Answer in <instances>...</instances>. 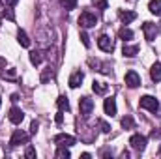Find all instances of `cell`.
<instances>
[{"instance_id": "4dcf8cb0", "label": "cell", "mask_w": 161, "mask_h": 159, "mask_svg": "<svg viewBox=\"0 0 161 159\" xmlns=\"http://www.w3.org/2000/svg\"><path fill=\"white\" fill-rule=\"evenodd\" d=\"M26 157H36V150H34V148H32V146H30V148H28V150H26Z\"/></svg>"}, {"instance_id": "cb8c5ba5", "label": "cell", "mask_w": 161, "mask_h": 159, "mask_svg": "<svg viewBox=\"0 0 161 159\" xmlns=\"http://www.w3.org/2000/svg\"><path fill=\"white\" fill-rule=\"evenodd\" d=\"M56 157L58 159H68L69 157V150H66V146H60L56 150Z\"/></svg>"}, {"instance_id": "484cf974", "label": "cell", "mask_w": 161, "mask_h": 159, "mask_svg": "<svg viewBox=\"0 0 161 159\" xmlns=\"http://www.w3.org/2000/svg\"><path fill=\"white\" fill-rule=\"evenodd\" d=\"M97 125L101 127V131H103V133H109V131H111V125H109L107 122H103V120H97Z\"/></svg>"}, {"instance_id": "d590c367", "label": "cell", "mask_w": 161, "mask_h": 159, "mask_svg": "<svg viewBox=\"0 0 161 159\" xmlns=\"http://www.w3.org/2000/svg\"><path fill=\"white\" fill-rule=\"evenodd\" d=\"M11 101H13V103H15V101H19V96H17V94H13V96H11Z\"/></svg>"}, {"instance_id": "f546056e", "label": "cell", "mask_w": 161, "mask_h": 159, "mask_svg": "<svg viewBox=\"0 0 161 159\" xmlns=\"http://www.w3.org/2000/svg\"><path fill=\"white\" fill-rule=\"evenodd\" d=\"M2 15H4V17H8L9 21H13V19H15V15H13V11H11V9H6V8H4V11H2Z\"/></svg>"}, {"instance_id": "7a4b0ae2", "label": "cell", "mask_w": 161, "mask_h": 159, "mask_svg": "<svg viewBox=\"0 0 161 159\" xmlns=\"http://www.w3.org/2000/svg\"><path fill=\"white\" fill-rule=\"evenodd\" d=\"M96 23H97V17L92 13V11H82L79 17V25L82 28H92V26H96Z\"/></svg>"}, {"instance_id": "ba28073f", "label": "cell", "mask_w": 161, "mask_h": 159, "mask_svg": "<svg viewBox=\"0 0 161 159\" xmlns=\"http://www.w3.org/2000/svg\"><path fill=\"white\" fill-rule=\"evenodd\" d=\"M54 142H56L58 146H73V144H75V137L66 135V133H60V135L54 137Z\"/></svg>"}, {"instance_id": "5bb4252c", "label": "cell", "mask_w": 161, "mask_h": 159, "mask_svg": "<svg viewBox=\"0 0 161 159\" xmlns=\"http://www.w3.org/2000/svg\"><path fill=\"white\" fill-rule=\"evenodd\" d=\"M150 77L154 82H159L161 80V64L159 62H156L154 66H152V69H150Z\"/></svg>"}, {"instance_id": "1f68e13d", "label": "cell", "mask_w": 161, "mask_h": 159, "mask_svg": "<svg viewBox=\"0 0 161 159\" xmlns=\"http://www.w3.org/2000/svg\"><path fill=\"white\" fill-rule=\"evenodd\" d=\"M38 127H40V123H38V122L34 120V122H32V125H30V129H32V133H34V135H36V131H38Z\"/></svg>"}, {"instance_id": "7c38bea8", "label": "cell", "mask_w": 161, "mask_h": 159, "mask_svg": "<svg viewBox=\"0 0 161 159\" xmlns=\"http://www.w3.org/2000/svg\"><path fill=\"white\" fill-rule=\"evenodd\" d=\"M92 90H94L96 94H99V96H103V94H107V90H109V86H107L105 82H101V80H94V82H92Z\"/></svg>"}, {"instance_id": "f1b7e54d", "label": "cell", "mask_w": 161, "mask_h": 159, "mask_svg": "<svg viewBox=\"0 0 161 159\" xmlns=\"http://www.w3.org/2000/svg\"><path fill=\"white\" fill-rule=\"evenodd\" d=\"M80 41H82V45H84V47H90V38H88V34H86V32H82V34H80Z\"/></svg>"}, {"instance_id": "8fae6325", "label": "cell", "mask_w": 161, "mask_h": 159, "mask_svg": "<svg viewBox=\"0 0 161 159\" xmlns=\"http://www.w3.org/2000/svg\"><path fill=\"white\" fill-rule=\"evenodd\" d=\"M8 118H9V122H13V123H21V122H23V118H25V112H23L21 109L13 107V109H9Z\"/></svg>"}, {"instance_id": "5b68a950", "label": "cell", "mask_w": 161, "mask_h": 159, "mask_svg": "<svg viewBox=\"0 0 161 159\" xmlns=\"http://www.w3.org/2000/svg\"><path fill=\"white\" fill-rule=\"evenodd\" d=\"M79 109H80V114H82V116L92 114V111H94V101H92L90 97H80L79 99Z\"/></svg>"}, {"instance_id": "2e32d148", "label": "cell", "mask_w": 161, "mask_h": 159, "mask_svg": "<svg viewBox=\"0 0 161 159\" xmlns=\"http://www.w3.org/2000/svg\"><path fill=\"white\" fill-rule=\"evenodd\" d=\"M82 79H84V75H82L80 71H77V73H73V75L69 77V86H71V88H77V86H80V82H82Z\"/></svg>"}, {"instance_id": "e575fe53", "label": "cell", "mask_w": 161, "mask_h": 159, "mask_svg": "<svg viewBox=\"0 0 161 159\" xmlns=\"http://www.w3.org/2000/svg\"><path fill=\"white\" fill-rule=\"evenodd\" d=\"M156 137L159 139V137H161V131H152V139H156Z\"/></svg>"}, {"instance_id": "9a60e30c", "label": "cell", "mask_w": 161, "mask_h": 159, "mask_svg": "<svg viewBox=\"0 0 161 159\" xmlns=\"http://www.w3.org/2000/svg\"><path fill=\"white\" fill-rule=\"evenodd\" d=\"M137 19V13L135 11H120V21L124 25H129L131 21H135Z\"/></svg>"}, {"instance_id": "ffe728a7", "label": "cell", "mask_w": 161, "mask_h": 159, "mask_svg": "<svg viewBox=\"0 0 161 159\" xmlns=\"http://www.w3.org/2000/svg\"><path fill=\"white\" fill-rule=\"evenodd\" d=\"M133 30H129V28H122L120 32H118V38L120 40H124V41H129V40H133Z\"/></svg>"}, {"instance_id": "d6a6232c", "label": "cell", "mask_w": 161, "mask_h": 159, "mask_svg": "<svg viewBox=\"0 0 161 159\" xmlns=\"http://www.w3.org/2000/svg\"><path fill=\"white\" fill-rule=\"evenodd\" d=\"M56 123H62V122H64V114H62V111H60V112H58V114H56Z\"/></svg>"}, {"instance_id": "277c9868", "label": "cell", "mask_w": 161, "mask_h": 159, "mask_svg": "<svg viewBox=\"0 0 161 159\" xmlns=\"http://www.w3.org/2000/svg\"><path fill=\"white\" fill-rule=\"evenodd\" d=\"M146 137L144 135H133L131 139H129V144H131V148L133 150H137V152H142L144 148H146Z\"/></svg>"}, {"instance_id": "8992f818", "label": "cell", "mask_w": 161, "mask_h": 159, "mask_svg": "<svg viewBox=\"0 0 161 159\" xmlns=\"http://www.w3.org/2000/svg\"><path fill=\"white\" fill-rule=\"evenodd\" d=\"M97 45H99V49L105 51V52H113V51H114V43H113V40H111L109 36H105V34L97 38Z\"/></svg>"}, {"instance_id": "74e56055", "label": "cell", "mask_w": 161, "mask_h": 159, "mask_svg": "<svg viewBox=\"0 0 161 159\" xmlns=\"http://www.w3.org/2000/svg\"><path fill=\"white\" fill-rule=\"evenodd\" d=\"M0 8H2V4H0Z\"/></svg>"}, {"instance_id": "836d02e7", "label": "cell", "mask_w": 161, "mask_h": 159, "mask_svg": "<svg viewBox=\"0 0 161 159\" xmlns=\"http://www.w3.org/2000/svg\"><path fill=\"white\" fill-rule=\"evenodd\" d=\"M4 2H6V4H8V6H15V4H17V2H19V0H4Z\"/></svg>"}, {"instance_id": "d4e9b609", "label": "cell", "mask_w": 161, "mask_h": 159, "mask_svg": "<svg viewBox=\"0 0 161 159\" xmlns=\"http://www.w3.org/2000/svg\"><path fill=\"white\" fill-rule=\"evenodd\" d=\"M60 4L66 9H75L77 8V0H60Z\"/></svg>"}, {"instance_id": "44dd1931", "label": "cell", "mask_w": 161, "mask_h": 159, "mask_svg": "<svg viewBox=\"0 0 161 159\" xmlns=\"http://www.w3.org/2000/svg\"><path fill=\"white\" fill-rule=\"evenodd\" d=\"M41 60H43V54H41L40 51H32V52H30V62H32L34 66H40Z\"/></svg>"}, {"instance_id": "603a6c76", "label": "cell", "mask_w": 161, "mask_h": 159, "mask_svg": "<svg viewBox=\"0 0 161 159\" xmlns=\"http://www.w3.org/2000/svg\"><path fill=\"white\" fill-rule=\"evenodd\" d=\"M120 123H122V127H125V129H131V127H135V122H133V118H131V116H124Z\"/></svg>"}, {"instance_id": "30bf717a", "label": "cell", "mask_w": 161, "mask_h": 159, "mask_svg": "<svg viewBox=\"0 0 161 159\" xmlns=\"http://www.w3.org/2000/svg\"><path fill=\"white\" fill-rule=\"evenodd\" d=\"M103 109H105V114L114 116L116 114V99L114 97H107L105 103H103Z\"/></svg>"}, {"instance_id": "83f0119b", "label": "cell", "mask_w": 161, "mask_h": 159, "mask_svg": "<svg viewBox=\"0 0 161 159\" xmlns=\"http://www.w3.org/2000/svg\"><path fill=\"white\" fill-rule=\"evenodd\" d=\"M94 4L99 8V9H107L109 8V4H107V0H94Z\"/></svg>"}, {"instance_id": "8d00e7d4", "label": "cell", "mask_w": 161, "mask_h": 159, "mask_svg": "<svg viewBox=\"0 0 161 159\" xmlns=\"http://www.w3.org/2000/svg\"><path fill=\"white\" fill-rule=\"evenodd\" d=\"M0 105H2V97H0Z\"/></svg>"}, {"instance_id": "52a82bcc", "label": "cell", "mask_w": 161, "mask_h": 159, "mask_svg": "<svg viewBox=\"0 0 161 159\" xmlns=\"http://www.w3.org/2000/svg\"><path fill=\"white\" fill-rule=\"evenodd\" d=\"M142 32H144V38L148 41H154L158 36V26L154 23H144L142 25Z\"/></svg>"}, {"instance_id": "9c48e42d", "label": "cell", "mask_w": 161, "mask_h": 159, "mask_svg": "<svg viewBox=\"0 0 161 159\" xmlns=\"http://www.w3.org/2000/svg\"><path fill=\"white\" fill-rule=\"evenodd\" d=\"M125 84L129 86V88H137V86H141V77H139V73L137 71H127L125 73Z\"/></svg>"}, {"instance_id": "e0dca14e", "label": "cell", "mask_w": 161, "mask_h": 159, "mask_svg": "<svg viewBox=\"0 0 161 159\" xmlns=\"http://www.w3.org/2000/svg\"><path fill=\"white\" fill-rule=\"evenodd\" d=\"M148 9H150V13H154V15H161V0H150Z\"/></svg>"}, {"instance_id": "ac0fdd59", "label": "cell", "mask_w": 161, "mask_h": 159, "mask_svg": "<svg viewBox=\"0 0 161 159\" xmlns=\"http://www.w3.org/2000/svg\"><path fill=\"white\" fill-rule=\"evenodd\" d=\"M17 41L21 43V47H30V40H28V36H26L25 30H19L17 32Z\"/></svg>"}, {"instance_id": "6da1fadb", "label": "cell", "mask_w": 161, "mask_h": 159, "mask_svg": "<svg viewBox=\"0 0 161 159\" xmlns=\"http://www.w3.org/2000/svg\"><path fill=\"white\" fill-rule=\"evenodd\" d=\"M139 105H141V109H146L150 112H156L159 109V103H158V99L154 96H142L141 101H139Z\"/></svg>"}, {"instance_id": "d6986e66", "label": "cell", "mask_w": 161, "mask_h": 159, "mask_svg": "<svg viewBox=\"0 0 161 159\" xmlns=\"http://www.w3.org/2000/svg\"><path fill=\"white\" fill-rule=\"evenodd\" d=\"M56 105H58V109L64 112V111H69V101H68V97H64V96H60L58 99H56Z\"/></svg>"}, {"instance_id": "7402d4cb", "label": "cell", "mask_w": 161, "mask_h": 159, "mask_svg": "<svg viewBox=\"0 0 161 159\" xmlns=\"http://www.w3.org/2000/svg\"><path fill=\"white\" fill-rule=\"evenodd\" d=\"M53 75H54V69H53L51 66H47V68H45V71L41 73V82H47V80L51 79Z\"/></svg>"}, {"instance_id": "4fadbf2b", "label": "cell", "mask_w": 161, "mask_h": 159, "mask_svg": "<svg viewBox=\"0 0 161 159\" xmlns=\"http://www.w3.org/2000/svg\"><path fill=\"white\" fill-rule=\"evenodd\" d=\"M122 52H124V56L133 58V56H137V52H139V45H124Z\"/></svg>"}, {"instance_id": "3957f363", "label": "cell", "mask_w": 161, "mask_h": 159, "mask_svg": "<svg viewBox=\"0 0 161 159\" xmlns=\"http://www.w3.org/2000/svg\"><path fill=\"white\" fill-rule=\"evenodd\" d=\"M26 142H28V133H25V131H21V129L13 131L11 139H9V144H11V146H19V144H26Z\"/></svg>"}, {"instance_id": "4316f807", "label": "cell", "mask_w": 161, "mask_h": 159, "mask_svg": "<svg viewBox=\"0 0 161 159\" xmlns=\"http://www.w3.org/2000/svg\"><path fill=\"white\" fill-rule=\"evenodd\" d=\"M2 77H4V79L13 80V79H15V69H8V71H2Z\"/></svg>"}]
</instances>
